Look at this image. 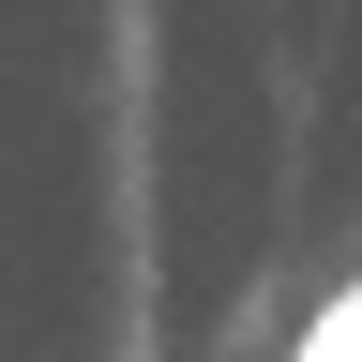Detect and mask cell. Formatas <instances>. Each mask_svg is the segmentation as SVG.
<instances>
[{
  "instance_id": "6da1fadb",
  "label": "cell",
  "mask_w": 362,
  "mask_h": 362,
  "mask_svg": "<svg viewBox=\"0 0 362 362\" xmlns=\"http://www.w3.org/2000/svg\"><path fill=\"white\" fill-rule=\"evenodd\" d=\"M302 362H362V287H347V302H317V317H302Z\"/></svg>"
}]
</instances>
